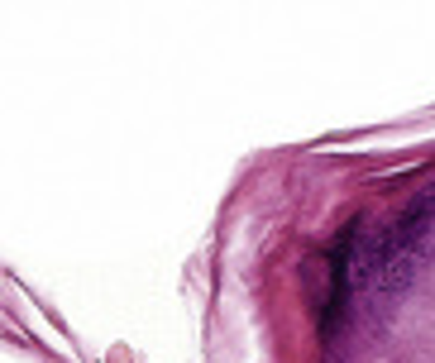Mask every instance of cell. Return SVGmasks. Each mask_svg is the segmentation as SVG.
<instances>
[{"label": "cell", "mask_w": 435, "mask_h": 363, "mask_svg": "<svg viewBox=\"0 0 435 363\" xmlns=\"http://www.w3.org/2000/svg\"><path fill=\"white\" fill-rule=\"evenodd\" d=\"M435 220V186H426L416 201H411L397 220H392V230L382 234V249H378V292L382 296H397V292H407L411 273H416V259H421V244H426V230H431Z\"/></svg>", "instance_id": "1"}]
</instances>
